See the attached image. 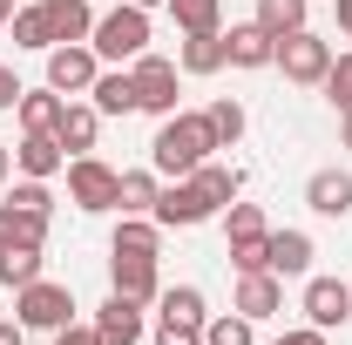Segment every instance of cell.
<instances>
[{"instance_id": "obj_1", "label": "cell", "mask_w": 352, "mask_h": 345, "mask_svg": "<svg viewBox=\"0 0 352 345\" xmlns=\"http://www.w3.org/2000/svg\"><path fill=\"white\" fill-rule=\"evenodd\" d=\"M210 149H217V135L204 115H163V129L149 142V170L156 176H190L197 163H210Z\"/></svg>"}, {"instance_id": "obj_2", "label": "cell", "mask_w": 352, "mask_h": 345, "mask_svg": "<svg viewBox=\"0 0 352 345\" xmlns=\"http://www.w3.org/2000/svg\"><path fill=\"white\" fill-rule=\"evenodd\" d=\"M88 47H95V61H116V68H122V61H135V54L149 47V14H142V7H129V0H122V7H109V14L95 21Z\"/></svg>"}, {"instance_id": "obj_3", "label": "cell", "mask_w": 352, "mask_h": 345, "mask_svg": "<svg viewBox=\"0 0 352 345\" xmlns=\"http://www.w3.org/2000/svg\"><path fill=\"white\" fill-rule=\"evenodd\" d=\"M14 318H21L28 332H61V325L75 318V291H68V285L34 278V285H21V291H14Z\"/></svg>"}, {"instance_id": "obj_4", "label": "cell", "mask_w": 352, "mask_h": 345, "mask_svg": "<svg viewBox=\"0 0 352 345\" xmlns=\"http://www.w3.org/2000/svg\"><path fill=\"white\" fill-rule=\"evenodd\" d=\"M129 75H135V109L142 115H176V61H163V54H135L129 61Z\"/></svg>"}, {"instance_id": "obj_5", "label": "cell", "mask_w": 352, "mask_h": 345, "mask_svg": "<svg viewBox=\"0 0 352 345\" xmlns=\"http://www.w3.org/2000/svg\"><path fill=\"white\" fill-rule=\"evenodd\" d=\"M278 68H285V82L318 88V82H325V68H332V47L318 41L311 27H298V34H285V41H278Z\"/></svg>"}, {"instance_id": "obj_6", "label": "cell", "mask_w": 352, "mask_h": 345, "mask_svg": "<svg viewBox=\"0 0 352 345\" xmlns=\"http://www.w3.org/2000/svg\"><path fill=\"white\" fill-rule=\"evenodd\" d=\"M95 75H102V61H95V47H88V41L47 47V88H54V95H88Z\"/></svg>"}, {"instance_id": "obj_7", "label": "cell", "mask_w": 352, "mask_h": 345, "mask_svg": "<svg viewBox=\"0 0 352 345\" xmlns=\"http://www.w3.org/2000/svg\"><path fill=\"white\" fill-rule=\"evenodd\" d=\"M116 183L122 176L109 170V163H95V156H68V197H75V210H116Z\"/></svg>"}, {"instance_id": "obj_8", "label": "cell", "mask_w": 352, "mask_h": 345, "mask_svg": "<svg viewBox=\"0 0 352 345\" xmlns=\"http://www.w3.org/2000/svg\"><path fill=\"white\" fill-rule=\"evenodd\" d=\"M149 216H156L163 230H197L204 216H217V210L204 203V190H197L190 176H170V183L156 190V210H149Z\"/></svg>"}, {"instance_id": "obj_9", "label": "cell", "mask_w": 352, "mask_h": 345, "mask_svg": "<svg viewBox=\"0 0 352 345\" xmlns=\"http://www.w3.org/2000/svg\"><path fill=\"white\" fill-rule=\"evenodd\" d=\"M109 291H122V298H135V304L163 298V285H156V258H142V251H116V258H109Z\"/></svg>"}, {"instance_id": "obj_10", "label": "cell", "mask_w": 352, "mask_h": 345, "mask_svg": "<svg viewBox=\"0 0 352 345\" xmlns=\"http://www.w3.org/2000/svg\"><path fill=\"white\" fill-rule=\"evenodd\" d=\"M237 311L258 325V318H278L285 311V278L278 271H237Z\"/></svg>"}, {"instance_id": "obj_11", "label": "cell", "mask_w": 352, "mask_h": 345, "mask_svg": "<svg viewBox=\"0 0 352 345\" xmlns=\"http://www.w3.org/2000/svg\"><path fill=\"white\" fill-rule=\"evenodd\" d=\"M305 318L318 325V332H339L352 318V285H339V278H311L305 285Z\"/></svg>"}, {"instance_id": "obj_12", "label": "cell", "mask_w": 352, "mask_h": 345, "mask_svg": "<svg viewBox=\"0 0 352 345\" xmlns=\"http://www.w3.org/2000/svg\"><path fill=\"white\" fill-rule=\"evenodd\" d=\"M95 345H142V304L109 291V304L95 311Z\"/></svg>"}, {"instance_id": "obj_13", "label": "cell", "mask_w": 352, "mask_h": 345, "mask_svg": "<svg viewBox=\"0 0 352 345\" xmlns=\"http://www.w3.org/2000/svg\"><path fill=\"white\" fill-rule=\"evenodd\" d=\"M223 54H230V68H271V61H278V41L264 34L258 21H237V27L223 34Z\"/></svg>"}, {"instance_id": "obj_14", "label": "cell", "mask_w": 352, "mask_h": 345, "mask_svg": "<svg viewBox=\"0 0 352 345\" xmlns=\"http://www.w3.org/2000/svg\"><path fill=\"white\" fill-rule=\"evenodd\" d=\"M305 203L318 216H352V176L346 170H311L305 176Z\"/></svg>"}, {"instance_id": "obj_15", "label": "cell", "mask_w": 352, "mask_h": 345, "mask_svg": "<svg viewBox=\"0 0 352 345\" xmlns=\"http://www.w3.org/2000/svg\"><path fill=\"white\" fill-rule=\"evenodd\" d=\"M14 170L34 176V183H47V176L68 170V149H61L54 135H21V149H14Z\"/></svg>"}, {"instance_id": "obj_16", "label": "cell", "mask_w": 352, "mask_h": 345, "mask_svg": "<svg viewBox=\"0 0 352 345\" xmlns=\"http://www.w3.org/2000/svg\"><path fill=\"white\" fill-rule=\"evenodd\" d=\"M95 135H102L95 102H68V109H61V122H54V142H61L68 156H88V149H95Z\"/></svg>"}, {"instance_id": "obj_17", "label": "cell", "mask_w": 352, "mask_h": 345, "mask_svg": "<svg viewBox=\"0 0 352 345\" xmlns=\"http://www.w3.org/2000/svg\"><path fill=\"white\" fill-rule=\"evenodd\" d=\"M190 183L204 190V203H210V210H230V203H237V190H244V170H237V163H197Z\"/></svg>"}, {"instance_id": "obj_18", "label": "cell", "mask_w": 352, "mask_h": 345, "mask_svg": "<svg viewBox=\"0 0 352 345\" xmlns=\"http://www.w3.org/2000/svg\"><path fill=\"white\" fill-rule=\"evenodd\" d=\"M88 95H95V115H135V75L129 68H102Z\"/></svg>"}, {"instance_id": "obj_19", "label": "cell", "mask_w": 352, "mask_h": 345, "mask_svg": "<svg viewBox=\"0 0 352 345\" xmlns=\"http://www.w3.org/2000/svg\"><path fill=\"white\" fill-rule=\"evenodd\" d=\"M61 109H68V95H54V88H28L21 95V135H54V122H61Z\"/></svg>"}, {"instance_id": "obj_20", "label": "cell", "mask_w": 352, "mask_h": 345, "mask_svg": "<svg viewBox=\"0 0 352 345\" xmlns=\"http://www.w3.org/2000/svg\"><path fill=\"white\" fill-rule=\"evenodd\" d=\"M41 7H47V27H54V47L95 34V7L88 0H41Z\"/></svg>"}, {"instance_id": "obj_21", "label": "cell", "mask_w": 352, "mask_h": 345, "mask_svg": "<svg viewBox=\"0 0 352 345\" xmlns=\"http://www.w3.org/2000/svg\"><path fill=\"white\" fill-rule=\"evenodd\" d=\"M7 244H47V210H21L14 197L0 203V251Z\"/></svg>"}, {"instance_id": "obj_22", "label": "cell", "mask_w": 352, "mask_h": 345, "mask_svg": "<svg viewBox=\"0 0 352 345\" xmlns=\"http://www.w3.org/2000/svg\"><path fill=\"white\" fill-rule=\"evenodd\" d=\"M271 271L278 278H305L311 271V237L305 230H271Z\"/></svg>"}, {"instance_id": "obj_23", "label": "cell", "mask_w": 352, "mask_h": 345, "mask_svg": "<svg viewBox=\"0 0 352 345\" xmlns=\"http://www.w3.org/2000/svg\"><path fill=\"white\" fill-rule=\"evenodd\" d=\"M156 170H122V183H116V210L122 216H149L156 210Z\"/></svg>"}, {"instance_id": "obj_24", "label": "cell", "mask_w": 352, "mask_h": 345, "mask_svg": "<svg viewBox=\"0 0 352 345\" xmlns=\"http://www.w3.org/2000/svg\"><path fill=\"white\" fill-rule=\"evenodd\" d=\"M311 14V0H258V27L271 34V41H285V34H298Z\"/></svg>"}, {"instance_id": "obj_25", "label": "cell", "mask_w": 352, "mask_h": 345, "mask_svg": "<svg viewBox=\"0 0 352 345\" xmlns=\"http://www.w3.org/2000/svg\"><path fill=\"white\" fill-rule=\"evenodd\" d=\"M217 68H230L223 34H183V75H217Z\"/></svg>"}, {"instance_id": "obj_26", "label": "cell", "mask_w": 352, "mask_h": 345, "mask_svg": "<svg viewBox=\"0 0 352 345\" xmlns=\"http://www.w3.org/2000/svg\"><path fill=\"white\" fill-rule=\"evenodd\" d=\"M41 278V244H7L0 251V285L7 291H21V285H34Z\"/></svg>"}, {"instance_id": "obj_27", "label": "cell", "mask_w": 352, "mask_h": 345, "mask_svg": "<svg viewBox=\"0 0 352 345\" xmlns=\"http://www.w3.org/2000/svg\"><path fill=\"white\" fill-rule=\"evenodd\" d=\"M14 47H34V54H47L54 47V27H47V7H14Z\"/></svg>"}, {"instance_id": "obj_28", "label": "cell", "mask_w": 352, "mask_h": 345, "mask_svg": "<svg viewBox=\"0 0 352 345\" xmlns=\"http://www.w3.org/2000/svg\"><path fill=\"white\" fill-rule=\"evenodd\" d=\"M156 244H163V223H156V216H122V223H116V251L156 258Z\"/></svg>"}, {"instance_id": "obj_29", "label": "cell", "mask_w": 352, "mask_h": 345, "mask_svg": "<svg viewBox=\"0 0 352 345\" xmlns=\"http://www.w3.org/2000/svg\"><path fill=\"white\" fill-rule=\"evenodd\" d=\"M170 14H176L183 34H223V27H217V21H223L217 0H170Z\"/></svg>"}, {"instance_id": "obj_30", "label": "cell", "mask_w": 352, "mask_h": 345, "mask_svg": "<svg viewBox=\"0 0 352 345\" xmlns=\"http://www.w3.org/2000/svg\"><path fill=\"white\" fill-rule=\"evenodd\" d=\"M204 122H210V135H217V149H230V142L244 135V102H230V95H217V102L204 109Z\"/></svg>"}, {"instance_id": "obj_31", "label": "cell", "mask_w": 352, "mask_h": 345, "mask_svg": "<svg viewBox=\"0 0 352 345\" xmlns=\"http://www.w3.org/2000/svg\"><path fill=\"white\" fill-rule=\"evenodd\" d=\"M204 345H258V339H251V318L230 311V318H204Z\"/></svg>"}, {"instance_id": "obj_32", "label": "cell", "mask_w": 352, "mask_h": 345, "mask_svg": "<svg viewBox=\"0 0 352 345\" xmlns=\"http://www.w3.org/2000/svg\"><path fill=\"white\" fill-rule=\"evenodd\" d=\"M230 264L237 271H271V230L264 237H230Z\"/></svg>"}, {"instance_id": "obj_33", "label": "cell", "mask_w": 352, "mask_h": 345, "mask_svg": "<svg viewBox=\"0 0 352 345\" xmlns=\"http://www.w3.org/2000/svg\"><path fill=\"white\" fill-rule=\"evenodd\" d=\"M156 345H204V318H176V311H163V318H156Z\"/></svg>"}, {"instance_id": "obj_34", "label": "cell", "mask_w": 352, "mask_h": 345, "mask_svg": "<svg viewBox=\"0 0 352 345\" xmlns=\"http://www.w3.org/2000/svg\"><path fill=\"white\" fill-rule=\"evenodd\" d=\"M325 102L332 109H352V54H332V68H325Z\"/></svg>"}, {"instance_id": "obj_35", "label": "cell", "mask_w": 352, "mask_h": 345, "mask_svg": "<svg viewBox=\"0 0 352 345\" xmlns=\"http://www.w3.org/2000/svg\"><path fill=\"white\" fill-rule=\"evenodd\" d=\"M156 304H163V311H176V318H204V291H197V285H170Z\"/></svg>"}, {"instance_id": "obj_36", "label": "cell", "mask_w": 352, "mask_h": 345, "mask_svg": "<svg viewBox=\"0 0 352 345\" xmlns=\"http://www.w3.org/2000/svg\"><path fill=\"white\" fill-rule=\"evenodd\" d=\"M223 230H230V237H264V210H258V203H230Z\"/></svg>"}, {"instance_id": "obj_37", "label": "cell", "mask_w": 352, "mask_h": 345, "mask_svg": "<svg viewBox=\"0 0 352 345\" xmlns=\"http://www.w3.org/2000/svg\"><path fill=\"white\" fill-rule=\"evenodd\" d=\"M14 203H21V210H47V216H54V197H47V183H34V176L14 190Z\"/></svg>"}, {"instance_id": "obj_38", "label": "cell", "mask_w": 352, "mask_h": 345, "mask_svg": "<svg viewBox=\"0 0 352 345\" xmlns=\"http://www.w3.org/2000/svg\"><path fill=\"white\" fill-rule=\"evenodd\" d=\"M21 95H28V88H21V75L0 61V109H21Z\"/></svg>"}, {"instance_id": "obj_39", "label": "cell", "mask_w": 352, "mask_h": 345, "mask_svg": "<svg viewBox=\"0 0 352 345\" xmlns=\"http://www.w3.org/2000/svg\"><path fill=\"white\" fill-rule=\"evenodd\" d=\"M54 345H95V325H75V318H68V325L54 332Z\"/></svg>"}, {"instance_id": "obj_40", "label": "cell", "mask_w": 352, "mask_h": 345, "mask_svg": "<svg viewBox=\"0 0 352 345\" xmlns=\"http://www.w3.org/2000/svg\"><path fill=\"white\" fill-rule=\"evenodd\" d=\"M271 345H325V332H318V325H305V332H285V339H271Z\"/></svg>"}, {"instance_id": "obj_41", "label": "cell", "mask_w": 352, "mask_h": 345, "mask_svg": "<svg viewBox=\"0 0 352 345\" xmlns=\"http://www.w3.org/2000/svg\"><path fill=\"white\" fill-rule=\"evenodd\" d=\"M0 345H28V325L21 318H0Z\"/></svg>"}, {"instance_id": "obj_42", "label": "cell", "mask_w": 352, "mask_h": 345, "mask_svg": "<svg viewBox=\"0 0 352 345\" xmlns=\"http://www.w3.org/2000/svg\"><path fill=\"white\" fill-rule=\"evenodd\" d=\"M7 170H14V142H0V183H7Z\"/></svg>"}, {"instance_id": "obj_43", "label": "cell", "mask_w": 352, "mask_h": 345, "mask_svg": "<svg viewBox=\"0 0 352 345\" xmlns=\"http://www.w3.org/2000/svg\"><path fill=\"white\" fill-rule=\"evenodd\" d=\"M332 7H339V27L352 34V0H332Z\"/></svg>"}, {"instance_id": "obj_44", "label": "cell", "mask_w": 352, "mask_h": 345, "mask_svg": "<svg viewBox=\"0 0 352 345\" xmlns=\"http://www.w3.org/2000/svg\"><path fill=\"white\" fill-rule=\"evenodd\" d=\"M339 142H346V149H352V109H346V122H339Z\"/></svg>"}, {"instance_id": "obj_45", "label": "cell", "mask_w": 352, "mask_h": 345, "mask_svg": "<svg viewBox=\"0 0 352 345\" xmlns=\"http://www.w3.org/2000/svg\"><path fill=\"white\" fill-rule=\"evenodd\" d=\"M7 21H14V0H0V27H7Z\"/></svg>"}, {"instance_id": "obj_46", "label": "cell", "mask_w": 352, "mask_h": 345, "mask_svg": "<svg viewBox=\"0 0 352 345\" xmlns=\"http://www.w3.org/2000/svg\"><path fill=\"white\" fill-rule=\"evenodd\" d=\"M129 7H142V14H149V7H170V0H129Z\"/></svg>"}]
</instances>
